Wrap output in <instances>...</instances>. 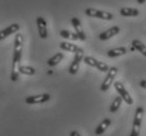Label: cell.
Wrapping results in <instances>:
<instances>
[{
	"label": "cell",
	"mask_w": 146,
	"mask_h": 136,
	"mask_svg": "<svg viewBox=\"0 0 146 136\" xmlns=\"http://www.w3.org/2000/svg\"><path fill=\"white\" fill-rule=\"evenodd\" d=\"M20 73L25 74V76H34V74L36 73V69H35L34 67L21 65V67H20Z\"/></svg>",
	"instance_id": "ffe728a7"
},
{
	"label": "cell",
	"mask_w": 146,
	"mask_h": 136,
	"mask_svg": "<svg viewBox=\"0 0 146 136\" xmlns=\"http://www.w3.org/2000/svg\"><path fill=\"white\" fill-rule=\"evenodd\" d=\"M145 1H146V0H137V2H138L139 4H143Z\"/></svg>",
	"instance_id": "d4e9b609"
},
{
	"label": "cell",
	"mask_w": 146,
	"mask_h": 136,
	"mask_svg": "<svg viewBox=\"0 0 146 136\" xmlns=\"http://www.w3.org/2000/svg\"><path fill=\"white\" fill-rule=\"evenodd\" d=\"M140 87L141 88H143V89H146V80H142L141 82H140Z\"/></svg>",
	"instance_id": "603a6c76"
},
{
	"label": "cell",
	"mask_w": 146,
	"mask_h": 136,
	"mask_svg": "<svg viewBox=\"0 0 146 136\" xmlns=\"http://www.w3.org/2000/svg\"><path fill=\"white\" fill-rule=\"evenodd\" d=\"M117 73H118V68L117 67H110V71L107 72L106 78L104 79V81L101 84V90L102 91H107L110 89V87L111 86V84H113V80L116 78Z\"/></svg>",
	"instance_id": "3957f363"
},
{
	"label": "cell",
	"mask_w": 146,
	"mask_h": 136,
	"mask_svg": "<svg viewBox=\"0 0 146 136\" xmlns=\"http://www.w3.org/2000/svg\"><path fill=\"white\" fill-rule=\"evenodd\" d=\"M83 62L86 64V65H88V66H92V67H96L97 64H98V60H96L95 58H93V57H84V59H83Z\"/></svg>",
	"instance_id": "44dd1931"
},
{
	"label": "cell",
	"mask_w": 146,
	"mask_h": 136,
	"mask_svg": "<svg viewBox=\"0 0 146 136\" xmlns=\"http://www.w3.org/2000/svg\"><path fill=\"white\" fill-rule=\"evenodd\" d=\"M19 30H20V25H19V24H17V23L12 24V25L5 27L4 30H2L1 32H0V39H1V40H3V39H5L7 37L11 36L12 34L17 33V32H18Z\"/></svg>",
	"instance_id": "8fae6325"
},
{
	"label": "cell",
	"mask_w": 146,
	"mask_h": 136,
	"mask_svg": "<svg viewBox=\"0 0 146 136\" xmlns=\"http://www.w3.org/2000/svg\"><path fill=\"white\" fill-rule=\"evenodd\" d=\"M122 97L121 96H117L116 99L113 100V104L110 105V113H115V112H117L118 110H119V108H120V106H121V103H122Z\"/></svg>",
	"instance_id": "d6986e66"
},
{
	"label": "cell",
	"mask_w": 146,
	"mask_h": 136,
	"mask_svg": "<svg viewBox=\"0 0 146 136\" xmlns=\"http://www.w3.org/2000/svg\"><path fill=\"white\" fill-rule=\"evenodd\" d=\"M60 36L62 37V38H64V39H67V40H72V41L80 40L79 36H78L76 33L70 32V30H60Z\"/></svg>",
	"instance_id": "2e32d148"
},
{
	"label": "cell",
	"mask_w": 146,
	"mask_h": 136,
	"mask_svg": "<svg viewBox=\"0 0 146 136\" xmlns=\"http://www.w3.org/2000/svg\"><path fill=\"white\" fill-rule=\"evenodd\" d=\"M127 53V49L125 47H117V48H113L107 51V56L110 58H116V57L123 56Z\"/></svg>",
	"instance_id": "9a60e30c"
},
{
	"label": "cell",
	"mask_w": 146,
	"mask_h": 136,
	"mask_svg": "<svg viewBox=\"0 0 146 136\" xmlns=\"http://www.w3.org/2000/svg\"><path fill=\"white\" fill-rule=\"evenodd\" d=\"M119 33H120V27L116 25V26L110 27V30H105V32H102L99 35V39L102 41H106L108 39H110V38L115 37L116 35H118Z\"/></svg>",
	"instance_id": "30bf717a"
},
{
	"label": "cell",
	"mask_w": 146,
	"mask_h": 136,
	"mask_svg": "<svg viewBox=\"0 0 146 136\" xmlns=\"http://www.w3.org/2000/svg\"><path fill=\"white\" fill-rule=\"evenodd\" d=\"M110 124H111L110 118H104V120H103L102 122L98 125V127L96 128V130H95V134H96L97 136L102 135L103 133L105 132V130L110 126Z\"/></svg>",
	"instance_id": "7c38bea8"
},
{
	"label": "cell",
	"mask_w": 146,
	"mask_h": 136,
	"mask_svg": "<svg viewBox=\"0 0 146 136\" xmlns=\"http://www.w3.org/2000/svg\"><path fill=\"white\" fill-rule=\"evenodd\" d=\"M60 48L62 50H66V51H70V53H79L82 50V48L79 46H77L75 44H72V43H68V42H61L59 44Z\"/></svg>",
	"instance_id": "4fadbf2b"
},
{
	"label": "cell",
	"mask_w": 146,
	"mask_h": 136,
	"mask_svg": "<svg viewBox=\"0 0 146 136\" xmlns=\"http://www.w3.org/2000/svg\"><path fill=\"white\" fill-rule=\"evenodd\" d=\"M120 15L123 17H137L139 15V10L135 7H122L120 10Z\"/></svg>",
	"instance_id": "5bb4252c"
},
{
	"label": "cell",
	"mask_w": 146,
	"mask_h": 136,
	"mask_svg": "<svg viewBox=\"0 0 146 136\" xmlns=\"http://www.w3.org/2000/svg\"><path fill=\"white\" fill-rule=\"evenodd\" d=\"M84 59V50H81L79 53H75V58H74L73 62L70 64V68H68V73L74 76V74H76L78 72V70H79V67H80V63H81V61H83Z\"/></svg>",
	"instance_id": "5b68a950"
},
{
	"label": "cell",
	"mask_w": 146,
	"mask_h": 136,
	"mask_svg": "<svg viewBox=\"0 0 146 136\" xmlns=\"http://www.w3.org/2000/svg\"><path fill=\"white\" fill-rule=\"evenodd\" d=\"M70 22H72L74 28L76 30V34L79 36L80 40H82V41L86 40V36H85V33H84V30H83L82 26H81V22H80L79 19L76 18V17H73V18L70 19Z\"/></svg>",
	"instance_id": "9c48e42d"
},
{
	"label": "cell",
	"mask_w": 146,
	"mask_h": 136,
	"mask_svg": "<svg viewBox=\"0 0 146 136\" xmlns=\"http://www.w3.org/2000/svg\"><path fill=\"white\" fill-rule=\"evenodd\" d=\"M70 136H81L79 134V132H77V131H72L70 133Z\"/></svg>",
	"instance_id": "cb8c5ba5"
},
{
	"label": "cell",
	"mask_w": 146,
	"mask_h": 136,
	"mask_svg": "<svg viewBox=\"0 0 146 136\" xmlns=\"http://www.w3.org/2000/svg\"><path fill=\"white\" fill-rule=\"evenodd\" d=\"M85 15L88 17H96L99 19H103V20H111L113 18V15L110 12L96 10V9H92V7H88L85 10Z\"/></svg>",
	"instance_id": "7a4b0ae2"
},
{
	"label": "cell",
	"mask_w": 146,
	"mask_h": 136,
	"mask_svg": "<svg viewBox=\"0 0 146 136\" xmlns=\"http://www.w3.org/2000/svg\"><path fill=\"white\" fill-rule=\"evenodd\" d=\"M96 68L98 70H100L101 72H108L110 69L107 64L103 63V62H100V61H98V64H97Z\"/></svg>",
	"instance_id": "7402d4cb"
},
{
	"label": "cell",
	"mask_w": 146,
	"mask_h": 136,
	"mask_svg": "<svg viewBox=\"0 0 146 136\" xmlns=\"http://www.w3.org/2000/svg\"><path fill=\"white\" fill-rule=\"evenodd\" d=\"M50 99V95L48 93H42V94H37V95L29 96L25 99V103L27 105H34V104H43L48 102Z\"/></svg>",
	"instance_id": "52a82bcc"
},
{
	"label": "cell",
	"mask_w": 146,
	"mask_h": 136,
	"mask_svg": "<svg viewBox=\"0 0 146 136\" xmlns=\"http://www.w3.org/2000/svg\"><path fill=\"white\" fill-rule=\"evenodd\" d=\"M113 86L116 88V90L118 91V93L120 94V96L122 97V100L127 104V105H133V100L131 95H130L128 91L125 89V87L123 86V84L121 82H115Z\"/></svg>",
	"instance_id": "277c9868"
},
{
	"label": "cell",
	"mask_w": 146,
	"mask_h": 136,
	"mask_svg": "<svg viewBox=\"0 0 146 136\" xmlns=\"http://www.w3.org/2000/svg\"><path fill=\"white\" fill-rule=\"evenodd\" d=\"M37 27H38V33L41 39H46L47 38V27L46 21L43 17H38L37 18Z\"/></svg>",
	"instance_id": "ba28073f"
},
{
	"label": "cell",
	"mask_w": 146,
	"mask_h": 136,
	"mask_svg": "<svg viewBox=\"0 0 146 136\" xmlns=\"http://www.w3.org/2000/svg\"><path fill=\"white\" fill-rule=\"evenodd\" d=\"M143 114H144V108L143 107H138L136 109L135 113V117H133V129L130 132L129 136H139L140 135V130H141V125H142V118Z\"/></svg>",
	"instance_id": "6da1fadb"
},
{
	"label": "cell",
	"mask_w": 146,
	"mask_h": 136,
	"mask_svg": "<svg viewBox=\"0 0 146 136\" xmlns=\"http://www.w3.org/2000/svg\"><path fill=\"white\" fill-rule=\"evenodd\" d=\"M63 58H64L63 53H56V55H54L50 60L47 61V64H48V66H50V67L56 66V65H58V64L62 61V59H63Z\"/></svg>",
	"instance_id": "e0dca14e"
},
{
	"label": "cell",
	"mask_w": 146,
	"mask_h": 136,
	"mask_svg": "<svg viewBox=\"0 0 146 136\" xmlns=\"http://www.w3.org/2000/svg\"><path fill=\"white\" fill-rule=\"evenodd\" d=\"M131 45H133V47L135 48V49H137L139 53H141L144 57H146V45L145 44H143L142 42L140 40H133V42H131Z\"/></svg>",
	"instance_id": "ac0fdd59"
},
{
	"label": "cell",
	"mask_w": 146,
	"mask_h": 136,
	"mask_svg": "<svg viewBox=\"0 0 146 136\" xmlns=\"http://www.w3.org/2000/svg\"><path fill=\"white\" fill-rule=\"evenodd\" d=\"M23 49V37L21 34H17L15 37V45H14V59H21Z\"/></svg>",
	"instance_id": "8992f818"
}]
</instances>
